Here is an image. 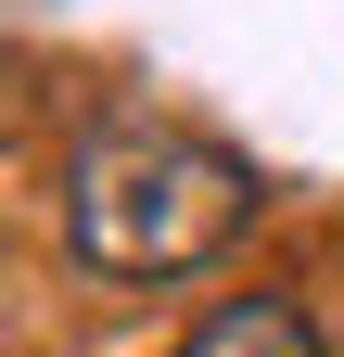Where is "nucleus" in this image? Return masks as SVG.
Segmentation results:
<instances>
[{
	"mask_svg": "<svg viewBox=\"0 0 344 357\" xmlns=\"http://www.w3.org/2000/svg\"><path fill=\"white\" fill-rule=\"evenodd\" d=\"M52 204H64V255L90 268V281H204V268L255 230L268 178H255V153L217 141V128H191L166 102H115V115L77 128Z\"/></svg>",
	"mask_w": 344,
	"mask_h": 357,
	"instance_id": "f257e3e1",
	"label": "nucleus"
},
{
	"mask_svg": "<svg viewBox=\"0 0 344 357\" xmlns=\"http://www.w3.org/2000/svg\"><path fill=\"white\" fill-rule=\"evenodd\" d=\"M166 357H331V332L293 294H230V306H204V332H179Z\"/></svg>",
	"mask_w": 344,
	"mask_h": 357,
	"instance_id": "f03ea898",
	"label": "nucleus"
}]
</instances>
